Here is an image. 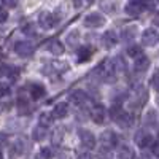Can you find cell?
I'll use <instances>...</instances> for the list:
<instances>
[{
	"label": "cell",
	"instance_id": "4fadbf2b",
	"mask_svg": "<svg viewBox=\"0 0 159 159\" xmlns=\"http://www.w3.org/2000/svg\"><path fill=\"white\" fill-rule=\"evenodd\" d=\"M150 67V59L147 56H140L135 59V65H134V69L137 73H143V72H147Z\"/></svg>",
	"mask_w": 159,
	"mask_h": 159
},
{
	"label": "cell",
	"instance_id": "5b68a950",
	"mask_svg": "<svg viewBox=\"0 0 159 159\" xmlns=\"http://www.w3.org/2000/svg\"><path fill=\"white\" fill-rule=\"evenodd\" d=\"M134 142L139 145L140 148H147V147H151L153 145V135L147 134L145 130H137V134L134 137Z\"/></svg>",
	"mask_w": 159,
	"mask_h": 159
},
{
	"label": "cell",
	"instance_id": "30bf717a",
	"mask_svg": "<svg viewBox=\"0 0 159 159\" xmlns=\"http://www.w3.org/2000/svg\"><path fill=\"white\" fill-rule=\"evenodd\" d=\"M118 42V35L113 32V30H107L103 35H102V43L105 45V48H113Z\"/></svg>",
	"mask_w": 159,
	"mask_h": 159
},
{
	"label": "cell",
	"instance_id": "4316f807",
	"mask_svg": "<svg viewBox=\"0 0 159 159\" xmlns=\"http://www.w3.org/2000/svg\"><path fill=\"white\" fill-rule=\"evenodd\" d=\"M121 113H123V108L119 107V105H113V107L110 108V118L113 119V121H115V119L121 115Z\"/></svg>",
	"mask_w": 159,
	"mask_h": 159
},
{
	"label": "cell",
	"instance_id": "1f68e13d",
	"mask_svg": "<svg viewBox=\"0 0 159 159\" xmlns=\"http://www.w3.org/2000/svg\"><path fill=\"white\" fill-rule=\"evenodd\" d=\"M151 153H153L154 156H159V140H157V142H153V145H151Z\"/></svg>",
	"mask_w": 159,
	"mask_h": 159
},
{
	"label": "cell",
	"instance_id": "e575fe53",
	"mask_svg": "<svg viewBox=\"0 0 159 159\" xmlns=\"http://www.w3.org/2000/svg\"><path fill=\"white\" fill-rule=\"evenodd\" d=\"M7 16H8V13H7V7H5V8H3V13H2V21H3V22L7 21Z\"/></svg>",
	"mask_w": 159,
	"mask_h": 159
},
{
	"label": "cell",
	"instance_id": "ac0fdd59",
	"mask_svg": "<svg viewBox=\"0 0 159 159\" xmlns=\"http://www.w3.org/2000/svg\"><path fill=\"white\" fill-rule=\"evenodd\" d=\"M32 137H34L35 142H42V140L46 137V126L38 124L37 127H34V130H32Z\"/></svg>",
	"mask_w": 159,
	"mask_h": 159
},
{
	"label": "cell",
	"instance_id": "8fae6325",
	"mask_svg": "<svg viewBox=\"0 0 159 159\" xmlns=\"http://www.w3.org/2000/svg\"><path fill=\"white\" fill-rule=\"evenodd\" d=\"M132 119H134V118H132V115H129V113L123 111L121 115H119V116L115 119V121H116V124H118L119 127L127 129V127H130V126H132V123H134Z\"/></svg>",
	"mask_w": 159,
	"mask_h": 159
},
{
	"label": "cell",
	"instance_id": "277c9868",
	"mask_svg": "<svg viewBox=\"0 0 159 159\" xmlns=\"http://www.w3.org/2000/svg\"><path fill=\"white\" fill-rule=\"evenodd\" d=\"M15 52L21 57H29L34 54V45L29 42H18L15 45Z\"/></svg>",
	"mask_w": 159,
	"mask_h": 159
},
{
	"label": "cell",
	"instance_id": "52a82bcc",
	"mask_svg": "<svg viewBox=\"0 0 159 159\" xmlns=\"http://www.w3.org/2000/svg\"><path fill=\"white\" fill-rule=\"evenodd\" d=\"M59 19L56 18V15H51V13H42L38 18V22L40 25H42L43 29H51V27H54V24L57 22Z\"/></svg>",
	"mask_w": 159,
	"mask_h": 159
},
{
	"label": "cell",
	"instance_id": "e0dca14e",
	"mask_svg": "<svg viewBox=\"0 0 159 159\" xmlns=\"http://www.w3.org/2000/svg\"><path fill=\"white\" fill-rule=\"evenodd\" d=\"M124 11L127 13L129 16H137V15H140V11H142V5H140V2H134V0H130V3L126 5Z\"/></svg>",
	"mask_w": 159,
	"mask_h": 159
},
{
	"label": "cell",
	"instance_id": "5bb4252c",
	"mask_svg": "<svg viewBox=\"0 0 159 159\" xmlns=\"http://www.w3.org/2000/svg\"><path fill=\"white\" fill-rule=\"evenodd\" d=\"M29 94H30V97L34 99V100H38V99H42L45 94H46V91H45V88L42 86V84H30V88H29Z\"/></svg>",
	"mask_w": 159,
	"mask_h": 159
},
{
	"label": "cell",
	"instance_id": "3957f363",
	"mask_svg": "<svg viewBox=\"0 0 159 159\" xmlns=\"http://www.w3.org/2000/svg\"><path fill=\"white\" fill-rule=\"evenodd\" d=\"M103 22H105V19L100 13H91V15H88L84 18V25L89 29H97L100 25H103Z\"/></svg>",
	"mask_w": 159,
	"mask_h": 159
},
{
	"label": "cell",
	"instance_id": "6da1fadb",
	"mask_svg": "<svg viewBox=\"0 0 159 159\" xmlns=\"http://www.w3.org/2000/svg\"><path fill=\"white\" fill-rule=\"evenodd\" d=\"M116 143H118V137H116L115 132H111V130H105L103 134L100 135V147L103 150H107V151L113 150L116 147Z\"/></svg>",
	"mask_w": 159,
	"mask_h": 159
},
{
	"label": "cell",
	"instance_id": "f1b7e54d",
	"mask_svg": "<svg viewBox=\"0 0 159 159\" xmlns=\"http://www.w3.org/2000/svg\"><path fill=\"white\" fill-rule=\"evenodd\" d=\"M118 156H129V157H132V156H134V153H132L127 147H121V148H119V151H118Z\"/></svg>",
	"mask_w": 159,
	"mask_h": 159
},
{
	"label": "cell",
	"instance_id": "484cf974",
	"mask_svg": "<svg viewBox=\"0 0 159 159\" xmlns=\"http://www.w3.org/2000/svg\"><path fill=\"white\" fill-rule=\"evenodd\" d=\"M62 139H64V130L59 127V129L54 130V134L51 135V142L54 143V145H59V143L62 142Z\"/></svg>",
	"mask_w": 159,
	"mask_h": 159
},
{
	"label": "cell",
	"instance_id": "4dcf8cb0",
	"mask_svg": "<svg viewBox=\"0 0 159 159\" xmlns=\"http://www.w3.org/2000/svg\"><path fill=\"white\" fill-rule=\"evenodd\" d=\"M18 5V0H3V7L7 8H15Z\"/></svg>",
	"mask_w": 159,
	"mask_h": 159
},
{
	"label": "cell",
	"instance_id": "2e32d148",
	"mask_svg": "<svg viewBox=\"0 0 159 159\" xmlns=\"http://www.w3.org/2000/svg\"><path fill=\"white\" fill-rule=\"evenodd\" d=\"M147 96H148V92L145 91V89H140V91L137 92V94H135V99L130 102V105H132V107H137V108H139V107H142V105H143L145 102H147V99H148Z\"/></svg>",
	"mask_w": 159,
	"mask_h": 159
},
{
	"label": "cell",
	"instance_id": "8992f818",
	"mask_svg": "<svg viewBox=\"0 0 159 159\" xmlns=\"http://www.w3.org/2000/svg\"><path fill=\"white\" fill-rule=\"evenodd\" d=\"M105 116H107V111H105L103 105H94V107L91 108V119L96 124L105 123Z\"/></svg>",
	"mask_w": 159,
	"mask_h": 159
},
{
	"label": "cell",
	"instance_id": "44dd1931",
	"mask_svg": "<svg viewBox=\"0 0 159 159\" xmlns=\"http://www.w3.org/2000/svg\"><path fill=\"white\" fill-rule=\"evenodd\" d=\"M91 54H92V49H91V48H88V46L80 48V49H78V61H80V62H86V61L91 57Z\"/></svg>",
	"mask_w": 159,
	"mask_h": 159
},
{
	"label": "cell",
	"instance_id": "d4e9b609",
	"mask_svg": "<svg viewBox=\"0 0 159 159\" xmlns=\"http://www.w3.org/2000/svg\"><path fill=\"white\" fill-rule=\"evenodd\" d=\"M156 116H157V113H156L154 110H150L147 115H145V118H143L145 124H147V126H153V124L156 123Z\"/></svg>",
	"mask_w": 159,
	"mask_h": 159
},
{
	"label": "cell",
	"instance_id": "d590c367",
	"mask_svg": "<svg viewBox=\"0 0 159 159\" xmlns=\"http://www.w3.org/2000/svg\"><path fill=\"white\" fill-rule=\"evenodd\" d=\"M73 3H75L76 7H80V5H81V0H73Z\"/></svg>",
	"mask_w": 159,
	"mask_h": 159
},
{
	"label": "cell",
	"instance_id": "d6a6232c",
	"mask_svg": "<svg viewBox=\"0 0 159 159\" xmlns=\"http://www.w3.org/2000/svg\"><path fill=\"white\" fill-rule=\"evenodd\" d=\"M24 34H29V35H34V25L32 24H25L24 25Z\"/></svg>",
	"mask_w": 159,
	"mask_h": 159
},
{
	"label": "cell",
	"instance_id": "9a60e30c",
	"mask_svg": "<svg viewBox=\"0 0 159 159\" xmlns=\"http://www.w3.org/2000/svg\"><path fill=\"white\" fill-rule=\"evenodd\" d=\"M69 113V108H67V105H65L64 102L62 103H57L54 108H52V118H56V119H62L65 118Z\"/></svg>",
	"mask_w": 159,
	"mask_h": 159
},
{
	"label": "cell",
	"instance_id": "7a4b0ae2",
	"mask_svg": "<svg viewBox=\"0 0 159 159\" xmlns=\"http://www.w3.org/2000/svg\"><path fill=\"white\" fill-rule=\"evenodd\" d=\"M78 137H80V140H81V145L84 148H88V150H92L96 147V137H94V134H92L91 130H84V129H81L78 132Z\"/></svg>",
	"mask_w": 159,
	"mask_h": 159
},
{
	"label": "cell",
	"instance_id": "7402d4cb",
	"mask_svg": "<svg viewBox=\"0 0 159 159\" xmlns=\"http://www.w3.org/2000/svg\"><path fill=\"white\" fill-rule=\"evenodd\" d=\"M78 40H80V34H78V30H73V32H70V34L67 35V38H65V43H67L69 46H72V48H75V46L78 45Z\"/></svg>",
	"mask_w": 159,
	"mask_h": 159
},
{
	"label": "cell",
	"instance_id": "ba28073f",
	"mask_svg": "<svg viewBox=\"0 0 159 159\" xmlns=\"http://www.w3.org/2000/svg\"><path fill=\"white\" fill-rule=\"evenodd\" d=\"M137 32H139V27L135 24H130V25H127V27H124L121 30V40L124 43H130L132 40L137 37Z\"/></svg>",
	"mask_w": 159,
	"mask_h": 159
},
{
	"label": "cell",
	"instance_id": "603a6c76",
	"mask_svg": "<svg viewBox=\"0 0 159 159\" xmlns=\"http://www.w3.org/2000/svg\"><path fill=\"white\" fill-rule=\"evenodd\" d=\"M127 56H129V57H134V59L140 57V56H142V48H140V45H130V46L127 48Z\"/></svg>",
	"mask_w": 159,
	"mask_h": 159
},
{
	"label": "cell",
	"instance_id": "f546056e",
	"mask_svg": "<svg viewBox=\"0 0 159 159\" xmlns=\"http://www.w3.org/2000/svg\"><path fill=\"white\" fill-rule=\"evenodd\" d=\"M40 121H42V124H43V126H48V124L51 123V116L45 113V115H42V116H40Z\"/></svg>",
	"mask_w": 159,
	"mask_h": 159
},
{
	"label": "cell",
	"instance_id": "836d02e7",
	"mask_svg": "<svg viewBox=\"0 0 159 159\" xmlns=\"http://www.w3.org/2000/svg\"><path fill=\"white\" fill-rule=\"evenodd\" d=\"M42 156H52V151L46 148V150H43V151H42Z\"/></svg>",
	"mask_w": 159,
	"mask_h": 159
},
{
	"label": "cell",
	"instance_id": "ab89813d",
	"mask_svg": "<svg viewBox=\"0 0 159 159\" xmlns=\"http://www.w3.org/2000/svg\"><path fill=\"white\" fill-rule=\"evenodd\" d=\"M89 2H92V0H89Z\"/></svg>",
	"mask_w": 159,
	"mask_h": 159
},
{
	"label": "cell",
	"instance_id": "f35d334b",
	"mask_svg": "<svg viewBox=\"0 0 159 159\" xmlns=\"http://www.w3.org/2000/svg\"><path fill=\"white\" fill-rule=\"evenodd\" d=\"M157 134H159V127H157Z\"/></svg>",
	"mask_w": 159,
	"mask_h": 159
},
{
	"label": "cell",
	"instance_id": "ffe728a7",
	"mask_svg": "<svg viewBox=\"0 0 159 159\" xmlns=\"http://www.w3.org/2000/svg\"><path fill=\"white\" fill-rule=\"evenodd\" d=\"M48 49L51 51V54H54V56H61L62 52H64V45L61 42H57V40H54V42H51Z\"/></svg>",
	"mask_w": 159,
	"mask_h": 159
},
{
	"label": "cell",
	"instance_id": "cb8c5ba5",
	"mask_svg": "<svg viewBox=\"0 0 159 159\" xmlns=\"http://www.w3.org/2000/svg\"><path fill=\"white\" fill-rule=\"evenodd\" d=\"M115 67L119 72H126L127 70V64H126V61H124L123 56H116L115 57Z\"/></svg>",
	"mask_w": 159,
	"mask_h": 159
},
{
	"label": "cell",
	"instance_id": "d6986e66",
	"mask_svg": "<svg viewBox=\"0 0 159 159\" xmlns=\"http://www.w3.org/2000/svg\"><path fill=\"white\" fill-rule=\"evenodd\" d=\"M29 145H27V142H25L24 139H19V140H16L15 142V145H13V150H15V153L16 154H22V153H25L29 148Z\"/></svg>",
	"mask_w": 159,
	"mask_h": 159
},
{
	"label": "cell",
	"instance_id": "9c48e42d",
	"mask_svg": "<svg viewBox=\"0 0 159 159\" xmlns=\"http://www.w3.org/2000/svg\"><path fill=\"white\" fill-rule=\"evenodd\" d=\"M157 40H159V37H157V34H156L154 29H147V30L142 34V43L145 46H153Z\"/></svg>",
	"mask_w": 159,
	"mask_h": 159
},
{
	"label": "cell",
	"instance_id": "8d00e7d4",
	"mask_svg": "<svg viewBox=\"0 0 159 159\" xmlns=\"http://www.w3.org/2000/svg\"><path fill=\"white\" fill-rule=\"evenodd\" d=\"M156 24H157V25H159V15H157V16H156Z\"/></svg>",
	"mask_w": 159,
	"mask_h": 159
},
{
	"label": "cell",
	"instance_id": "74e56055",
	"mask_svg": "<svg viewBox=\"0 0 159 159\" xmlns=\"http://www.w3.org/2000/svg\"><path fill=\"white\" fill-rule=\"evenodd\" d=\"M134 2H140V0H134Z\"/></svg>",
	"mask_w": 159,
	"mask_h": 159
},
{
	"label": "cell",
	"instance_id": "83f0119b",
	"mask_svg": "<svg viewBox=\"0 0 159 159\" xmlns=\"http://www.w3.org/2000/svg\"><path fill=\"white\" fill-rule=\"evenodd\" d=\"M150 83H151V86L156 89V91H159V70L151 76V80H150Z\"/></svg>",
	"mask_w": 159,
	"mask_h": 159
},
{
	"label": "cell",
	"instance_id": "7c38bea8",
	"mask_svg": "<svg viewBox=\"0 0 159 159\" xmlns=\"http://www.w3.org/2000/svg\"><path fill=\"white\" fill-rule=\"evenodd\" d=\"M70 100L75 103V105H80V107H83V105L88 102V96H86V92L84 91H73L72 92V96H70Z\"/></svg>",
	"mask_w": 159,
	"mask_h": 159
}]
</instances>
